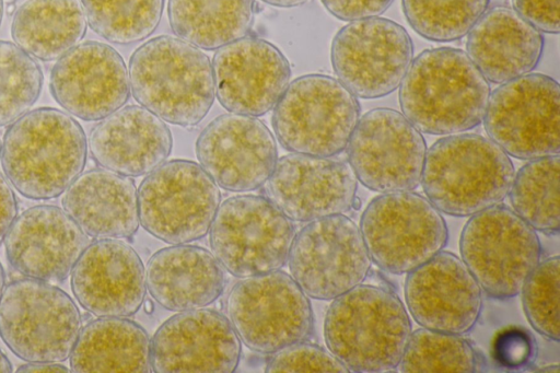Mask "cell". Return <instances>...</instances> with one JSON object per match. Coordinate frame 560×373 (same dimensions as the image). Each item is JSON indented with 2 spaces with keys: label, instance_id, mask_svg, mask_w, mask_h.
<instances>
[{
  "label": "cell",
  "instance_id": "30",
  "mask_svg": "<svg viewBox=\"0 0 560 373\" xmlns=\"http://www.w3.org/2000/svg\"><path fill=\"white\" fill-rule=\"evenodd\" d=\"M85 32L86 19L79 0H26L11 25L14 44L43 61L60 58Z\"/></svg>",
  "mask_w": 560,
  "mask_h": 373
},
{
  "label": "cell",
  "instance_id": "19",
  "mask_svg": "<svg viewBox=\"0 0 560 373\" xmlns=\"http://www.w3.org/2000/svg\"><path fill=\"white\" fill-rule=\"evenodd\" d=\"M358 179L351 166L332 156L290 153L267 180L268 198L292 221L311 222L352 209Z\"/></svg>",
  "mask_w": 560,
  "mask_h": 373
},
{
  "label": "cell",
  "instance_id": "4",
  "mask_svg": "<svg viewBox=\"0 0 560 373\" xmlns=\"http://www.w3.org/2000/svg\"><path fill=\"white\" fill-rule=\"evenodd\" d=\"M128 75L135 100L173 125H198L214 102L209 57L178 37L161 35L139 46L130 57Z\"/></svg>",
  "mask_w": 560,
  "mask_h": 373
},
{
  "label": "cell",
  "instance_id": "28",
  "mask_svg": "<svg viewBox=\"0 0 560 373\" xmlns=\"http://www.w3.org/2000/svg\"><path fill=\"white\" fill-rule=\"evenodd\" d=\"M145 283L162 307L183 312L212 304L222 294L226 279L212 253L200 246L176 244L151 256Z\"/></svg>",
  "mask_w": 560,
  "mask_h": 373
},
{
  "label": "cell",
  "instance_id": "47",
  "mask_svg": "<svg viewBox=\"0 0 560 373\" xmlns=\"http://www.w3.org/2000/svg\"><path fill=\"white\" fill-rule=\"evenodd\" d=\"M2 15H3V0H0V25H1V21H2Z\"/></svg>",
  "mask_w": 560,
  "mask_h": 373
},
{
  "label": "cell",
  "instance_id": "8",
  "mask_svg": "<svg viewBox=\"0 0 560 373\" xmlns=\"http://www.w3.org/2000/svg\"><path fill=\"white\" fill-rule=\"evenodd\" d=\"M459 250L480 288L495 300L521 293L541 257L536 231L502 203L470 215L462 230Z\"/></svg>",
  "mask_w": 560,
  "mask_h": 373
},
{
  "label": "cell",
  "instance_id": "39",
  "mask_svg": "<svg viewBox=\"0 0 560 373\" xmlns=\"http://www.w3.org/2000/svg\"><path fill=\"white\" fill-rule=\"evenodd\" d=\"M493 361L509 371L529 368L537 357V343L534 335L521 326H510L500 330L491 347Z\"/></svg>",
  "mask_w": 560,
  "mask_h": 373
},
{
  "label": "cell",
  "instance_id": "29",
  "mask_svg": "<svg viewBox=\"0 0 560 373\" xmlns=\"http://www.w3.org/2000/svg\"><path fill=\"white\" fill-rule=\"evenodd\" d=\"M69 358L77 373L152 371L149 335L127 317H97L82 326Z\"/></svg>",
  "mask_w": 560,
  "mask_h": 373
},
{
  "label": "cell",
  "instance_id": "31",
  "mask_svg": "<svg viewBox=\"0 0 560 373\" xmlns=\"http://www.w3.org/2000/svg\"><path fill=\"white\" fill-rule=\"evenodd\" d=\"M255 0H168L173 33L206 50H214L243 38L252 31Z\"/></svg>",
  "mask_w": 560,
  "mask_h": 373
},
{
  "label": "cell",
  "instance_id": "42",
  "mask_svg": "<svg viewBox=\"0 0 560 373\" xmlns=\"http://www.w3.org/2000/svg\"><path fill=\"white\" fill-rule=\"evenodd\" d=\"M18 217V202L7 177L0 173V244Z\"/></svg>",
  "mask_w": 560,
  "mask_h": 373
},
{
  "label": "cell",
  "instance_id": "34",
  "mask_svg": "<svg viewBox=\"0 0 560 373\" xmlns=\"http://www.w3.org/2000/svg\"><path fill=\"white\" fill-rule=\"evenodd\" d=\"M89 26L117 45L144 40L158 28L164 0H81Z\"/></svg>",
  "mask_w": 560,
  "mask_h": 373
},
{
  "label": "cell",
  "instance_id": "45",
  "mask_svg": "<svg viewBox=\"0 0 560 373\" xmlns=\"http://www.w3.org/2000/svg\"><path fill=\"white\" fill-rule=\"evenodd\" d=\"M12 372V364L7 355L0 350V373Z\"/></svg>",
  "mask_w": 560,
  "mask_h": 373
},
{
  "label": "cell",
  "instance_id": "35",
  "mask_svg": "<svg viewBox=\"0 0 560 373\" xmlns=\"http://www.w3.org/2000/svg\"><path fill=\"white\" fill-rule=\"evenodd\" d=\"M490 0H401L411 28L432 42H454L468 34Z\"/></svg>",
  "mask_w": 560,
  "mask_h": 373
},
{
  "label": "cell",
  "instance_id": "9",
  "mask_svg": "<svg viewBox=\"0 0 560 373\" xmlns=\"http://www.w3.org/2000/svg\"><path fill=\"white\" fill-rule=\"evenodd\" d=\"M295 236L268 197L237 195L220 203L209 230L211 252L231 275L246 278L281 269Z\"/></svg>",
  "mask_w": 560,
  "mask_h": 373
},
{
  "label": "cell",
  "instance_id": "26",
  "mask_svg": "<svg viewBox=\"0 0 560 373\" xmlns=\"http://www.w3.org/2000/svg\"><path fill=\"white\" fill-rule=\"evenodd\" d=\"M544 44L540 31L512 8L497 5L468 32L466 54L487 81L502 84L533 71L542 57Z\"/></svg>",
  "mask_w": 560,
  "mask_h": 373
},
{
  "label": "cell",
  "instance_id": "22",
  "mask_svg": "<svg viewBox=\"0 0 560 373\" xmlns=\"http://www.w3.org/2000/svg\"><path fill=\"white\" fill-rule=\"evenodd\" d=\"M241 340L229 318L213 310L178 312L166 319L151 341L154 372H234Z\"/></svg>",
  "mask_w": 560,
  "mask_h": 373
},
{
  "label": "cell",
  "instance_id": "15",
  "mask_svg": "<svg viewBox=\"0 0 560 373\" xmlns=\"http://www.w3.org/2000/svg\"><path fill=\"white\" fill-rule=\"evenodd\" d=\"M346 149L357 179L373 191H411L421 183L425 140L395 109L374 108L360 116Z\"/></svg>",
  "mask_w": 560,
  "mask_h": 373
},
{
  "label": "cell",
  "instance_id": "23",
  "mask_svg": "<svg viewBox=\"0 0 560 373\" xmlns=\"http://www.w3.org/2000/svg\"><path fill=\"white\" fill-rule=\"evenodd\" d=\"M3 242L7 259L20 275L60 282L71 275L90 238L63 209L38 205L15 218Z\"/></svg>",
  "mask_w": 560,
  "mask_h": 373
},
{
  "label": "cell",
  "instance_id": "32",
  "mask_svg": "<svg viewBox=\"0 0 560 373\" xmlns=\"http://www.w3.org/2000/svg\"><path fill=\"white\" fill-rule=\"evenodd\" d=\"M559 174V154L529 160L514 175L509 193L513 210L548 235L558 234L560 228Z\"/></svg>",
  "mask_w": 560,
  "mask_h": 373
},
{
  "label": "cell",
  "instance_id": "1",
  "mask_svg": "<svg viewBox=\"0 0 560 373\" xmlns=\"http://www.w3.org/2000/svg\"><path fill=\"white\" fill-rule=\"evenodd\" d=\"M490 85L468 55L454 47L425 49L399 85L402 115L421 132L448 136L483 119Z\"/></svg>",
  "mask_w": 560,
  "mask_h": 373
},
{
  "label": "cell",
  "instance_id": "25",
  "mask_svg": "<svg viewBox=\"0 0 560 373\" xmlns=\"http://www.w3.org/2000/svg\"><path fill=\"white\" fill-rule=\"evenodd\" d=\"M89 149L95 163L117 174L148 175L172 152L170 128L160 117L139 105L120 107L94 126Z\"/></svg>",
  "mask_w": 560,
  "mask_h": 373
},
{
  "label": "cell",
  "instance_id": "41",
  "mask_svg": "<svg viewBox=\"0 0 560 373\" xmlns=\"http://www.w3.org/2000/svg\"><path fill=\"white\" fill-rule=\"evenodd\" d=\"M325 9L341 21L380 16L394 0H320Z\"/></svg>",
  "mask_w": 560,
  "mask_h": 373
},
{
  "label": "cell",
  "instance_id": "40",
  "mask_svg": "<svg viewBox=\"0 0 560 373\" xmlns=\"http://www.w3.org/2000/svg\"><path fill=\"white\" fill-rule=\"evenodd\" d=\"M513 10L538 31L558 34L560 31L559 0H511Z\"/></svg>",
  "mask_w": 560,
  "mask_h": 373
},
{
  "label": "cell",
  "instance_id": "10",
  "mask_svg": "<svg viewBox=\"0 0 560 373\" xmlns=\"http://www.w3.org/2000/svg\"><path fill=\"white\" fill-rule=\"evenodd\" d=\"M360 231L370 258L382 270L401 275L421 266L447 243V225L427 197L412 191L373 198Z\"/></svg>",
  "mask_w": 560,
  "mask_h": 373
},
{
  "label": "cell",
  "instance_id": "27",
  "mask_svg": "<svg viewBox=\"0 0 560 373\" xmlns=\"http://www.w3.org/2000/svg\"><path fill=\"white\" fill-rule=\"evenodd\" d=\"M62 209L95 240L128 238L140 225L133 180L105 168L81 173L63 193Z\"/></svg>",
  "mask_w": 560,
  "mask_h": 373
},
{
  "label": "cell",
  "instance_id": "24",
  "mask_svg": "<svg viewBox=\"0 0 560 373\" xmlns=\"http://www.w3.org/2000/svg\"><path fill=\"white\" fill-rule=\"evenodd\" d=\"M70 276L75 300L96 317H129L143 304L147 293L143 264L137 252L121 240L90 242Z\"/></svg>",
  "mask_w": 560,
  "mask_h": 373
},
{
  "label": "cell",
  "instance_id": "12",
  "mask_svg": "<svg viewBox=\"0 0 560 373\" xmlns=\"http://www.w3.org/2000/svg\"><path fill=\"white\" fill-rule=\"evenodd\" d=\"M137 193L140 225L175 245L206 236L221 203L219 186L200 164L188 160L162 163Z\"/></svg>",
  "mask_w": 560,
  "mask_h": 373
},
{
  "label": "cell",
  "instance_id": "14",
  "mask_svg": "<svg viewBox=\"0 0 560 373\" xmlns=\"http://www.w3.org/2000/svg\"><path fill=\"white\" fill-rule=\"evenodd\" d=\"M288 261L291 277L307 296L328 301L361 284L372 260L360 228L345 214H335L304 225Z\"/></svg>",
  "mask_w": 560,
  "mask_h": 373
},
{
  "label": "cell",
  "instance_id": "11",
  "mask_svg": "<svg viewBox=\"0 0 560 373\" xmlns=\"http://www.w3.org/2000/svg\"><path fill=\"white\" fill-rule=\"evenodd\" d=\"M226 311L240 340L259 353L306 341L314 329L307 295L280 270L236 282L228 295Z\"/></svg>",
  "mask_w": 560,
  "mask_h": 373
},
{
  "label": "cell",
  "instance_id": "36",
  "mask_svg": "<svg viewBox=\"0 0 560 373\" xmlns=\"http://www.w3.org/2000/svg\"><path fill=\"white\" fill-rule=\"evenodd\" d=\"M42 86L43 73L35 58L16 44L0 40V127L28 112Z\"/></svg>",
  "mask_w": 560,
  "mask_h": 373
},
{
  "label": "cell",
  "instance_id": "43",
  "mask_svg": "<svg viewBox=\"0 0 560 373\" xmlns=\"http://www.w3.org/2000/svg\"><path fill=\"white\" fill-rule=\"evenodd\" d=\"M18 372H70L65 365L60 364V362H26V364L21 365L18 369Z\"/></svg>",
  "mask_w": 560,
  "mask_h": 373
},
{
  "label": "cell",
  "instance_id": "37",
  "mask_svg": "<svg viewBox=\"0 0 560 373\" xmlns=\"http://www.w3.org/2000/svg\"><path fill=\"white\" fill-rule=\"evenodd\" d=\"M559 256L540 261L522 288L524 313L541 336L559 341Z\"/></svg>",
  "mask_w": 560,
  "mask_h": 373
},
{
  "label": "cell",
  "instance_id": "7",
  "mask_svg": "<svg viewBox=\"0 0 560 373\" xmlns=\"http://www.w3.org/2000/svg\"><path fill=\"white\" fill-rule=\"evenodd\" d=\"M82 328L74 301L50 282L31 278L5 285L0 300V338L26 362H61Z\"/></svg>",
  "mask_w": 560,
  "mask_h": 373
},
{
  "label": "cell",
  "instance_id": "18",
  "mask_svg": "<svg viewBox=\"0 0 560 373\" xmlns=\"http://www.w3.org/2000/svg\"><path fill=\"white\" fill-rule=\"evenodd\" d=\"M50 93L69 114L101 120L122 107L130 96L122 57L112 46L89 40L63 54L50 73Z\"/></svg>",
  "mask_w": 560,
  "mask_h": 373
},
{
  "label": "cell",
  "instance_id": "38",
  "mask_svg": "<svg viewBox=\"0 0 560 373\" xmlns=\"http://www.w3.org/2000/svg\"><path fill=\"white\" fill-rule=\"evenodd\" d=\"M267 372H338L349 370L324 348L305 341L288 346L269 359Z\"/></svg>",
  "mask_w": 560,
  "mask_h": 373
},
{
  "label": "cell",
  "instance_id": "21",
  "mask_svg": "<svg viewBox=\"0 0 560 373\" xmlns=\"http://www.w3.org/2000/svg\"><path fill=\"white\" fill-rule=\"evenodd\" d=\"M405 300L421 327L458 335L471 330L482 311L477 280L462 258L445 250L408 272Z\"/></svg>",
  "mask_w": 560,
  "mask_h": 373
},
{
  "label": "cell",
  "instance_id": "20",
  "mask_svg": "<svg viewBox=\"0 0 560 373\" xmlns=\"http://www.w3.org/2000/svg\"><path fill=\"white\" fill-rule=\"evenodd\" d=\"M215 96L230 113L258 117L275 107L291 78L282 51L259 37H243L217 49Z\"/></svg>",
  "mask_w": 560,
  "mask_h": 373
},
{
  "label": "cell",
  "instance_id": "16",
  "mask_svg": "<svg viewBox=\"0 0 560 373\" xmlns=\"http://www.w3.org/2000/svg\"><path fill=\"white\" fill-rule=\"evenodd\" d=\"M413 59L408 32L395 21L373 16L351 21L331 42L338 80L357 97L386 96L399 88Z\"/></svg>",
  "mask_w": 560,
  "mask_h": 373
},
{
  "label": "cell",
  "instance_id": "17",
  "mask_svg": "<svg viewBox=\"0 0 560 373\" xmlns=\"http://www.w3.org/2000/svg\"><path fill=\"white\" fill-rule=\"evenodd\" d=\"M196 155L219 187L235 193L261 187L278 161L269 128L256 117L234 113L219 115L202 129Z\"/></svg>",
  "mask_w": 560,
  "mask_h": 373
},
{
  "label": "cell",
  "instance_id": "13",
  "mask_svg": "<svg viewBox=\"0 0 560 373\" xmlns=\"http://www.w3.org/2000/svg\"><path fill=\"white\" fill-rule=\"evenodd\" d=\"M483 127L490 140L521 160L558 155L560 86L542 73L499 85L489 96Z\"/></svg>",
  "mask_w": 560,
  "mask_h": 373
},
{
  "label": "cell",
  "instance_id": "2",
  "mask_svg": "<svg viewBox=\"0 0 560 373\" xmlns=\"http://www.w3.org/2000/svg\"><path fill=\"white\" fill-rule=\"evenodd\" d=\"M88 140L81 125L52 107L26 112L7 129L0 149L3 173L24 197L48 200L83 172Z\"/></svg>",
  "mask_w": 560,
  "mask_h": 373
},
{
  "label": "cell",
  "instance_id": "6",
  "mask_svg": "<svg viewBox=\"0 0 560 373\" xmlns=\"http://www.w3.org/2000/svg\"><path fill=\"white\" fill-rule=\"evenodd\" d=\"M273 108L272 128L285 150L327 158L347 148L361 113L352 92L320 73L294 79Z\"/></svg>",
  "mask_w": 560,
  "mask_h": 373
},
{
  "label": "cell",
  "instance_id": "46",
  "mask_svg": "<svg viewBox=\"0 0 560 373\" xmlns=\"http://www.w3.org/2000/svg\"><path fill=\"white\" fill-rule=\"evenodd\" d=\"M5 288V276L2 265L0 264V300Z\"/></svg>",
  "mask_w": 560,
  "mask_h": 373
},
{
  "label": "cell",
  "instance_id": "33",
  "mask_svg": "<svg viewBox=\"0 0 560 373\" xmlns=\"http://www.w3.org/2000/svg\"><path fill=\"white\" fill-rule=\"evenodd\" d=\"M399 366L410 373H471L485 371L487 362L462 335L421 327L411 331Z\"/></svg>",
  "mask_w": 560,
  "mask_h": 373
},
{
  "label": "cell",
  "instance_id": "3",
  "mask_svg": "<svg viewBox=\"0 0 560 373\" xmlns=\"http://www.w3.org/2000/svg\"><path fill=\"white\" fill-rule=\"evenodd\" d=\"M411 322L389 289L359 284L334 299L324 322L328 350L349 372L393 371L401 361Z\"/></svg>",
  "mask_w": 560,
  "mask_h": 373
},
{
  "label": "cell",
  "instance_id": "44",
  "mask_svg": "<svg viewBox=\"0 0 560 373\" xmlns=\"http://www.w3.org/2000/svg\"><path fill=\"white\" fill-rule=\"evenodd\" d=\"M267 4L278 8H295L308 3L312 0H261Z\"/></svg>",
  "mask_w": 560,
  "mask_h": 373
},
{
  "label": "cell",
  "instance_id": "5",
  "mask_svg": "<svg viewBox=\"0 0 560 373\" xmlns=\"http://www.w3.org/2000/svg\"><path fill=\"white\" fill-rule=\"evenodd\" d=\"M515 175L509 155L477 133H455L427 150L421 184L428 200L453 217H468L501 203Z\"/></svg>",
  "mask_w": 560,
  "mask_h": 373
}]
</instances>
